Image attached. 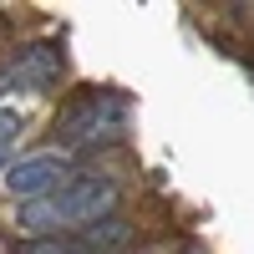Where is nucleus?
<instances>
[{"instance_id":"f257e3e1","label":"nucleus","mask_w":254,"mask_h":254,"mask_svg":"<svg viewBox=\"0 0 254 254\" xmlns=\"http://www.w3.org/2000/svg\"><path fill=\"white\" fill-rule=\"evenodd\" d=\"M112 208H117V183L102 173H81L51 188V198H31L20 208V224L26 229H61V224L87 229L97 219H112Z\"/></svg>"},{"instance_id":"f03ea898","label":"nucleus","mask_w":254,"mask_h":254,"mask_svg":"<svg viewBox=\"0 0 254 254\" xmlns=\"http://www.w3.org/2000/svg\"><path fill=\"white\" fill-rule=\"evenodd\" d=\"M122 127H127V97L97 87L56 117V137L61 142H102V137H117Z\"/></svg>"},{"instance_id":"7ed1b4c3","label":"nucleus","mask_w":254,"mask_h":254,"mask_svg":"<svg viewBox=\"0 0 254 254\" xmlns=\"http://www.w3.org/2000/svg\"><path fill=\"white\" fill-rule=\"evenodd\" d=\"M61 71H66V51L56 46V41H36V46H26L15 61H10V81L15 87H26V92H46L61 81Z\"/></svg>"},{"instance_id":"20e7f679","label":"nucleus","mask_w":254,"mask_h":254,"mask_svg":"<svg viewBox=\"0 0 254 254\" xmlns=\"http://www.w3.org/2000/svg\"><path fill=\"white\" fill-rule=\"evenodd\" d=\"M61 173H66V163H61L56 153H36V158L10 163L5 173H0V183H5L15 198H41V193H51V188L61 183Z\"/></svg>"},{"instance_id":"39448f33","label":"nucleus","mask_w":254,"mask_h":254,"mask_svg":"<svg viewBox=\"0 0 254 254\" xmlns=\"http://www.w3.org/2000/svg\"><path fill=\"white\" fill-rule=\"evenodd\" d=\"M81 244H92V249H107V244H127V224L122 219H97L81 229Z\"/></svg>"},{"instance_id":"423d86ee","label":"nucleus","mask_w":254,"mask_h":254,"mask_svg":"<svg viewBox=\"0 0 254 254\" xmlns=\"http://www.w3.org/2000/svg\"><path fill=\"white\" fill-rule=\"evenodd\" d=\"M10 254H76V244L61 234H46V239H20Z\"/></svg>"},{"instance_id":"0eeeda50","label":"nucleus","mask_w":254,"mask_h":254,"mask_svg":"<svg viewBox=\"0 0 254 254\" xmlns=\"http://www.w3.org/2000/svg\"><path fill=\"white\" fill-rule=\"evenodd\" d=\"M20 137V112L15 107H0V147H10Z\"/></svg>"},{"instance_id":"6e6552de","label":"nucleus","mask_w":254,"mask_h":254,"mask_svg":"<svg viewBox=\"0 0 254 254\" xmlns=\"http://www.w3.org/2000/svg\"><path fill=\"white\" fill-rule=\"evenodd\" d=\"M5 168H10V147H0V173H5Z\"/></svg>"}]
</instances>
